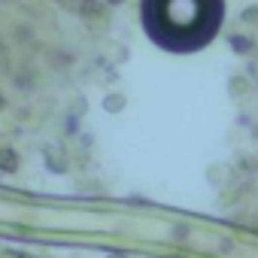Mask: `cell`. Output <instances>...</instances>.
Segmentation results:
<instances>
[{
	"mask_svg": "<svg viewBox=\"0 0 258 258\" xmlns=\"http://www.w3.org/2000/svg\"><path fill=\"white\" fill-rule=\"evenodd\" d=\"M118 106H124V100H121V97H118V94H112V97H109V100H106V109H112V112H115V109H118Z\"/></svg>",
	"mask_w": 258,
	"mask_h": 258,
	"instance_id": "cell-5",
	"label": "cell"
},
{
	"mask_svg": "<svg viewBox=\"0 0 258 258\" xmlns=\"http://www.w3.org/2000/svg\"><path fill=\"white\" fill-rule=\"evenodd\" d=\"M82 16H100V4H94V0H85V4H82Z\"/></svg>",
	"mask_w": 258,
	"mask_h": 258,
	"instance_id": "cell-3",
	"label": "cell"
},
{
	"mask_svg": "<svg viewBox=\"0 0 258 258\" xmlns=\"http://www.w3.org/2000/svg\"><path fill=\"white\" fill-rule=\"evenodd\" d=\"M231 46H234V52H249V46H252V43H249L246 37H234V40H231Z\"/></svg>",
	"mask_w": 258,
	"mask_h": 258,
	"instance_id": "cell-4",
	"label": "cell"
},
{
	"mask_svg": "<svg viewBox=\"0 0 258 258\" xmlns=\"http://www.w3.org/2000/svg\"><path fill=\"white\" fill-rule=\"evenodd\" d=\"M0 167H4L7 173L19 170V155H16L13 149H0Z\"/></svg>",
	"mask_w": 258,
	"mask_h": 258,
	"instance_id": "cell-2",
	"label": "cell"
},
{
	"mask_svg": "<svg viewBox=\"0 0 258 258\" xmlns=\"http://www.w3.org/2000/svg\"><path fill=\"white\" fill-rule=\"evenodd\" d=\"M109 4H121V0H109Z\"/></svg>",
	"mask_w": 258,
	"mask_h": 258,
	"instance_id": "cell-6",
	"label": "cell"
},
{
	"mask_svg": "<svg viewBox=\"0 0 258 258\" xmlns=\"http://www.w3.org/2000/svg\"><path fill=\"white\" fill-rule=\"evenodd\" d=\"M143 22L155 43L188 52L213 40L222 22V0H143Z\"/></svg>",
	"mask_w": 258,
	"mask_h": 258,
	"instance_id": "cell-1",
	"label": "cell"
}]
</instances>
